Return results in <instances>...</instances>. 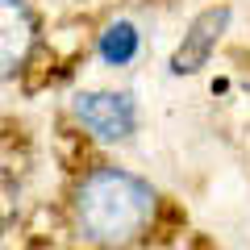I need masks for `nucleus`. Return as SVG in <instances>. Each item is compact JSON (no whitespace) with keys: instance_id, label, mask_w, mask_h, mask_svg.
<instances>
[{"instance_id":"1","label":"nucleus","mask_w":250,"mask_h":250,"mask_svg":"<svg viewBox=\"0 0 250 250\" xmlns=\"http://www.w3.org/2000/svg\"><path fill=\"white\" fill-rule=\"evenodd\" d=\"M75 221L100 246H125L154 221V192L129 171L100 167L75 192Z\"/></svg>"},{"instance_id":"2","label":"nucleus","mask_w":250,"mask_h":250,"mask_svg":"<svg viewBox=\"0 0 250 250\" xmlns=\"http://www.w3.org/2000/svg\"><path fill=\"white\" fill-rule=\"evenodd\" d=\"M75 117H80L96 138H104V142L129 138L134 125H138L134 100L125 96V92H80V96H75Z\"/></svg>"},{"instance_id":"3","label":"nucleus","mask_w":250,"mask_h":250,"mask_svg":"<svg viewBox=\"0 0 250 250\" xmlns=\"http://www.w3.org/2000/svg\"><path fill=\"white\" fill-rule=\"evenodd\" d=\"M34 50V17L21 0H0V80L13 75Z\"/></svg>"},{"instance_id":"4","label":"nucleus","mask_w":250,"mask_h":250,"mask_svg":"<svg viewBox=\"0 0 250 250\" xmlns=\"http://www.w3.org/2000/svg\"><path fill=\"white\" fill-rule=\"evenodd\" d=\"M225 21H229V9H208V13H200V17L192 21V29L184 34V42H179L175 59H171V71H175V75L200 71V67H205V59L213 54L217 38H221Z\"/></svg>"},{"instance_id":"5","label":"nucleus","mask_w":250,"mask_h":250,"mask_svg":"<svg viewBox=\"0 0 250 250\" xmlns=\"http://www.w3.org/2000/svg\"><path fill=\"white\" fill-rule=\"evenodd\" d=\"M100 54H104L108 62H129L138 54V29L129 25V21H117V25H108V34L100 38Z\"/></svg>"},{"instance_id":"6","label":"nucleus","mask_w":250,"mask_h":250,"mask_svg":"<svg viewBox=\"0 0 250 250\" xmlns=\"http://www.w3.org/2000/svg\"><path fill=\"white\" fill-rule=\"evenodd\" d=\"M17 217V184H13L9 171H0V229Z\"/></svg>"}]
</instances>
